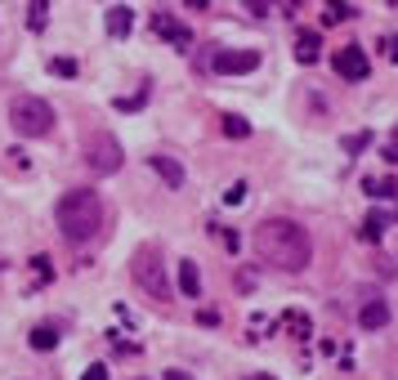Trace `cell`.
Instances as JSON below:
<instances>
[{"mask_svg": "<svg viewBox=\"0 0 398 380\" xmlns=\"http://www.w3.org/2000/svg\"><path fill=\"white\" fill-rule=\"evenodd\" d=\"M54 215H58V233L68 237L72 246L94 242L98 233H103V220H108L103 197H98L94 188H72V192H63Z\"/></svg>", "mask_w": 398, "mask_h": 380, "instance_id": "cell-2", "label": "cell"}, {"mask_svg": "<svg viewBox=\"0 0 398 380\" xmlns=\"http://www.w3.org/2000/svg\"><path fill=\"white\" fill-rule=\"evenodd\" d=\"M9 125L19 130L23 139H45L49 130H54V108L36 94H19L9 103Z\"/></svg>", "mask_w": 398, "mask_h": 380, "instance_id": "cell-3", "label": "cell"}, {"mask_svg": "<svg viewBox=\"0 0 398 380\" xmlns=\"http://www.w3.org/2000/svg\"><path fill=\"white\" fill-rule=\"evenodd\" d=\"M86 161H90L94 175H117V170H121V143L108 139V135H90V143H86Z\"/></svg>", "mask_w": 398, "mask_h": 380, "instance_id": "cell-5", "label": "cell"}, {"mask_svg": "<svg viewBox=\"0 0 398 380\" xmlns=\"http://www.w3.org/2000/svg\"><path fill=\"white\" fill-rule=\"evenodd\" d=\"M184 5H188V9H206V0H184Z\"/></svg>", "mask_w": 398, "mask_h": 380, "instance_id": "cell-33", "label": "cell"}, {"mask_svg": "<svg viewBox=\"0 0 398 380\" xmlns=\"http://www.w3.org/2000/svg\"><path fill=\"white\" fill-rule=\"evenodd\" d=\"M260 68V54L255 49H220L210 58V72L215 76H242V72H255Z\"/></svg>", "mask_w": 398, "mask_h": 380, "instance_id": "cell-6", "label": "cell"}, {"mask_svg": "<svg viewBox=\"0 0 398 380\" xmlns=\"http://www.w3.org/2000/svg\"><path fill=\"white\" fill-rule=\"evenodd\" d=\"M246 9H251V19H264V14H269V0H242Z\"/></svg>", "mask_w": 398, "mask_h": 380, "instance_id": "cell-28", "label": "cell"}, {"mask_svg": "<svg viewBox=\"0 0 398 380\" xmlns=\"http://www.w3.org/2000/svg\"><path fill=\"white\" fill-rule=\"evenodd\" d=\"M295 58L305 63H318L322 58V31H300V36H295Z\"/></svg>", "mask_w": 398, "mask_h": 380, "instance_id": "cell-11", "label": "cell"}, {"mask_svg": "<svg viewBox=\"0 0 398 380\" xmlns=\"http://www.w3.org/2000/svg\"><path fill=\"white\" fill-rule=\"evenodd\" d=\"M210 233H220V242L228 246V251H242V237L233 233V228H224V224H210Z\"/></svg>", "mask_w": 398, "mask_h": 380, "instance_id": "cell-23", "label": "cell"}, {"mask_svg": "<svg viewBox=\"0 0 398 380\" xmlns=\"http://www.w3.org/2000/svg\"><path fill=\"white\" fill-rule=\"evenodd\" d=\"M153 31H157V36H165L175 49H188V45H193V31H188L184 23H175L170 14H153Z\"/></svg>", "mask_w": 398, "mask_h": 380, "instance_id": "cell-8", "label": "cell"}, {"mask_svg": "<svg viewBox=\"0 0 398 380\" xmlns=\"http://www.w3.org/2000/svg\"><path fill=\"white\" fill-rule=\"evenodd\" d=\"M389 5H398V0H389Z\"/></svg>", "mask_w": 398, "mask_h": 380, "instance_id": "cell-35", "label": "cell"}, {"mask_svg": "<svg viewBox=\"0 0 398 380\" xmlns=\"http://www.w3.org/2000/svg\"><path fill=\"white\" fill-rule=\"evenodd\" d=\"M255 255L277 273H305L313 260V242L295 220H264L255 228Z\"/></svg>", "mask_w": 398, "mask_h": 380, "instance_id": "cell-1", "label": "cell"}, {"mask_svg": "<svg viewBox=\"0 0 398 380\" xmlns=\"http://www.w3.org/2000/svg\"><path fill=\"white\" fill-rule=\"evenodd\" d=\"M148 166H153L161 179H165V184H170V188H179V184H184V166H179V161H170V157H148Z\"/></svg>", "mask_w": 398, "mask_h": 380, "instance_id": "cell-13", "label": "cell"}, {"mask_svg": "<svg viewBox=\"0 0 398 380\" xmlns=\"http://www.w3.org/2000/svg\"><path fill=\"white\" fill-rule=\"evenodd\" d=\"M349 0H327V5H322V23L327 27H336V23H349Z\"/></svg>", "mask_w": 398, "mask_h": 380, "instance_id": "cell-16", "label": "cell"}, {"mask_svg": "<svg viewBox=\"0 0 398 380\" xmlns=\"http://www.w3.org/2000/svg\"><path fill=\"white\" fill-rule=\"evenodd\" d=\"M49 72H54V76H63V81H72L81 68H76V58H54V63H49Z\"/></svg>", "mask_w": 398, "mask_h": 380, "instance_id": "cell-22", "label": "cell"}, {"mask_svg": "<svg viewBox=\"0 0 398 380\" xmlns=\"http://www.w3.org/2000/svg\"><path fill=\"white\" fill-rule=\"evenodd\" d=\"M246 192H251V188H246L242 179H238V184H233V188L224 192V202H228V206H242V202H246Z\"/></svg>", "mask_w": 398, "mask_h": 380, "instance_id": "cell-25", "label": "cell"}, {"mask_svg": "<svg viewBox=\"0 0 398 380\" xmlns=\"http://www.w3.org/2000/svg\"><path fill=\"white\" fill-rule=\"evenodd\" d=\"M385 161H389V166H398V143H389V148H385Z\"/></svg>", "mask_w": 398, "mask_h": 380, "instance_id": "cell-31", "label": "cell"}, {"mask_svg": "<svg viewBox=\"0 0 398 380\" xmlns=\"http://www.w3.org/2000/svg\"><path fill=\"white\" fill-rule=\"evenodd\" d=\"M143 103H148V90L130 94V98H117V108H126V112H135V108H143Z\"/></svg>", "mask_w": 398, "mask_h": 380, "instance_id": "cell-26", "label": "cell"}, {"mask_svg": "<svg viewBox=\"0 0 398 380\" xmlns=\"http://www.w3.org/2000/svg\"><path fill=\"white\" fill-rule=\"evenodd\" d=\"M197 322H202V327H220V309H202V313H197Z\"/></svg>", "mask_w": 398, "mask_h": 380, "instance_id": "cell-29", "label": "cell"}, {"mask_svg": "<svg viewBox=\"0 0 398 380\" xmlns=\"http://www.w3.org/2000/svg\"><path fill=\"white\" fill-rule=\"evenodd\" d=\"M282 332L287 336H295V340H309L313 336V322H309V313H300V309H291V313H282Z\"/></svg>", "mask_w": 398, "mask_h": 380, "instance_id": "cell-12", "label": "cell"}, {"mask_svg": "<svg viewBox=\"0 0 398 380\" xmlns=\"http://www.w3.org/2000/svg\"><path fill=\"white\" fill-rule=\"evenodd\" d=\"M242 380H277V376H269V371H246Z\"/></svg>", "mask_w": 398, "mask_h": 380, "instance_id": "cell-32", "label": "cell"}, {"mask_svg": "<svg viewBox=\"0 0 398 380\" xmlns=\"http://www.w3.org/2000/svg\"><path fill=\"white\" fill-rule=\"evenodd\" d=\"M130 27H135V9H130V5H112L108 9V36L112 41H126Z\"/></svg>", "mask_w": 398, "mask_h": 380, "instance_id": "cell-9", "label": "cell"}, {"mask_svg": "<svg viewBox=\"0 0 398 380\" xmlns=\"http://www.w3.org/2000/svg\"><path fill=\"white\" fill-rule=\"evenodd\" d=\"M385 322H389V304L385 300H367L358 309V327H362V332H380Z\"/></svg>", "mask_w": 398, "mask_h": 380, "instance_id": "cell-10", "label": "cell"}, {"mask_svg": "<svg viewBox=\"0 0 398 380\" xmlns=\"http://www.w3.org/2000/svg\"><path fill=\"white\" fill-rule=\"evenodd\" d=\"M165 380H188V376L184 371H165Z\"/></svg>", "mask_w": 398, "mask_h": 380, "instance_id": "cell-34", "label": "cell"}, {"mask_svg": "<svg viewBox=\"0 0 398 380\" xmlns=\"http://www.w3.org/2000/svg\"><path fill=\"white\" fill-rule=\"evenodd\" d=\"M31 269H36V282L45 287L49 282V255H36V260H31Z\"/></svg>", "mask_w": 398, "mask_h": 380, "instance_id": "cell-27", "label": "cell"}, {"mask_svg": "<svg viewBox=\"0 0 398 380\" xmlns=\"http://www.w3.org/2000/svg\"><path fill=\"white\" fill-rule=\"evenodd\" d=\"M139 380H143V376H139Z\"/></svg>", "mask_w": 398, "mask_h": 380, "instance_id": "cell-36", "label": "cell"}, {"mask_svg": "<svg viewBox=\"0 0 398 380\" xmlns=\"http://www.w3.org/2000/svg\"><path fill=\"white\" fill-rule=\"evenodd\" d=\"M331 68H336V76L340 81H367V72H372V63H367V54H362L358 45H345V49H336L331 54Z\"/></svg>", "mask_w": 398, "mask_h": 380, "instance_id": "cell-7", "label": "cell"}, {"mask_svg": "<svg viewBox=\"0 0 398 380\" xmlns=\"http://www.w3.org/2000/svg\"><path fill=\"white\" fill-rule=\"evenodd\" d=\"M81 380H112V371H108V362H90V367L81 371Z\"/></svg>", "mask_w": 398, "mask_h": 380, "instance_id": "cell-24", "label": "cell"}, {"mask_svg": "<svg viewBox=\"0 0 398 380\" xmlns=\"http://www.w3.org/2000/svg\"><path fill=\"white\" fill-rule=\"evenodd\" d=\"M179 291H184L188 300L202 295V277H197V264L193 260H179Z\"/></svg>", "mask_w": 398, "mask_h": 380, "instance_id": "cell-15", "label": "cell"}, {"mask_svg": "<svg viewBox=\"0 0 398 380\" xmlns=\"http://www.w3.org/2000/svg\"><path fill=\"white\" fill-rule=\"evenodd\" d=\"M380 49H385L389 63H398V36H385V41H380Z\"/></svg>", "mask_w": 398, "mask_h": 380, "instance_id": "cell-30", "label": "cell"}, {"mask_svg": "<svg viewBox=\"0 0 398 380\" xmlns=\"http://www.w3.org/2000/svg\"><path fill=\"white\" fill-rule=\"evenodd\" d=\"M27 27L31 31H45V9H49V0H27Z\"/></svg>", "mask_w": 398, "mask_h": 380, "instance_id": "cell-21", "label": "cell"}, {"mask_svg": "<svg viewBox=\"0 0 398 380\" xmlns=\"http://www.w3.org/2000/svg\"><path fill=\"white\" fill-rule=\"evenodd\" d=\"M27 344H31V349H54V344H58V332H54V327H31Z\"/></svg>", "mask_w": 398, "mask_h": 380, "instance_id": "cell-18", "label": "cell"}, {"mask_svg": "<svg viewBox=\"0 0 398 380\" xmlns=\"http://www.w3.org/2000/svg\"><path fill=\"white\" fill-rule=\"evenodd\" d=\"M220 130H224L228 139H246V135H251V121H246V117H233V112H228V117H220Z\"/></svg>", "mask_w": 398, "mask_h": 380, "instance_id": "cell-17", "label": "cell"}, {"mask_svg": "<svg viewBox=\"0 0 398 380\" xmlns=\"http://www.w3.org/2000/svg\"><path fill=\"white\" fill-rule=\"evenodd\" d=\"M362 188L372 197H398V179H362Z\"/></svg>", "mask_w": 398, "mask_h": 380, "instance_id": "cell-20", "label": "cell"}, {"mask_svg": "<svg viewBox=\"0 0 398 380\" xmlns=\"http://www.w3.org/2000/svg\"><path fill=\"white\" fill-rule=\"evenodd\" d=\"M130 277H135V287H143V295H153V300H170V277H165V264H161L157 246H139L135 264H130Z\"/></svg>", "mask_w": 398, "mask_h": 380, "instance_id": "cell-4", "label": "cell"}, {"mask_svg": "<svg viewBox=\"0 0 398 380\" xmlns=\"http://www.w3.org/2000/svg\"><path fill=\"white\" fill-rule=\"evenodd\" d=\"M367 143H372V130H358V135H345V139H340V148H345V153H349V157L367 153Z\"/></svg>", "mask_w": 398, "mask_h": 380, "instance_id": "cell-19", "label": "cell"}, {"mask_svg": "<svg viewBox=\"0 0 398 380\" xmlns=\"http://www.w3.org/2000/svg\"><path fill=\"white\" fill-rule=\"evenodd\" d=\"M385 228H389V215H385V210H372L367 220H362L358 237H362V242H380V237H385Z\"/></svg>", "mask_w": 398, "mask_h": 380, "instance_id": "cell-14", "label": "cell"}]
</instances>
